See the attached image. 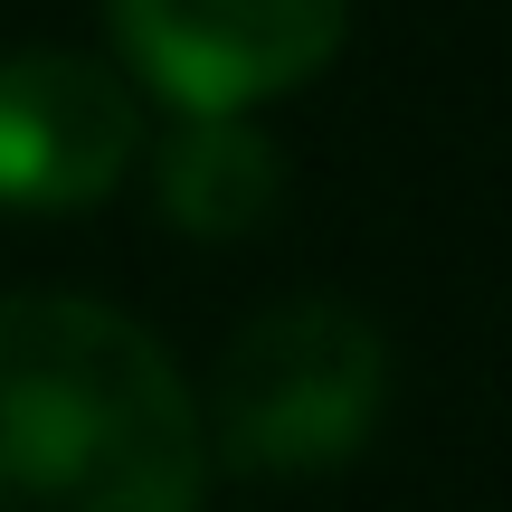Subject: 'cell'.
<instances>
[{
    "label": "cell",
    "instance_id": "6da1fadb",
    "mask_svg": "<svg viewBox=\"0 0 512 512\" xmlns=\"http://www.w3.org/2000/svg\"><path fill=\"white\" fill-rule=\"evenodd\" d=\"M209 437L171 342L105 294H0V512H200Z\"/></svg>",
    "mask_w": 512,
    "mask_h": 512
},
{
    "label": "cell",
    "instance_id": "7a4b0ae2",
    "mask_svg": "<svg viewBox=\"0 0 512 512\" xmlns=\"http://www.w3.org/2000/svg\"><path fill=\"white\" fill-rule=\"evenodd\" d=\"M389 361L380 313L342 304V294H285V304L247 313L219 351V380L200 399L209 465L247 484H294L351 465L389 418Z\"/></svg>",
    "mask_w": 512,
    "mask_h": 512
},
{
    "label": "cell",
    "instance_id": "3957f363",
    "mask_svg": "<svg viewBox=\"0 0 512 512\" xmlns=\"http://www.w3.org/2000/svg\"><path fill=\"white\" fill-rule=\"evenodd\" d=\"M114 76L162 114H256L351 48V0H95Z\"/></svg>",
    "mask_w": 512,
    "mask_h": 512
},
{
    "label": "cell",
    "instance_id": "277c9868",
    "mask_svg": "<svg viewBox=\"0 0 512 512\" xmlns=\"http://www.w3.org/2000/svg\"><path fill=\"white\" fill-rule=\"evenodd\" d=\"M143 95L86 48H0V209L76 219L143 162Z\"/></svg>",
    "mask_w": 512,
    "mask_h": 512
},
{
    "label": "cell",
    "instance_id": "5b68a950",
    "mask_svg": "<svg viewBox=\"0 0 512 512\" xmlns=\"http://www.w3.org/2000/svg\"><path fill=\"white\" fill-rule=\"evenodd\" d=\"M152 209L181 238H247L285 200V143L256 114H171L143 143Z\"/></svg>",
    "mask_w": 512,
    "mask_h": 512
}]
</instances>
